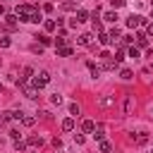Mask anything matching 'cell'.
Instances as JSON below:
<instances>
[{
  "label": "cell",
  "instance_id": "cell-1",
  "mask_svg": "<svg viewBox=\"0 0 153 153\" xmlns=\"http://www.w3.org/2000/svg\"><path fill=\"white\" fill-rule=\"evenodd\" d=\"M14 14L19 17V22H33V24L43 22V19H41V12H38L36 7H31V5H19Z\"/></svg>",
  "mask_w": 153,
  "mask_h": 153
},
{
  "label": "cell",
  "instance_id": "cell-2",
  "mask_svg": "<svg viewBox=\"0 0 153 153\" xmlns=\"http://www.w3.org/2000/svg\"><path fill=\"white\" fill-rule=\"evenodd\" d=\"M50 84V74L48 72H38L36 76H33V86L36 88H43V86H48Z\"/></svg>",
  "mask_w": 153,
  "mask_h": 153
},
{
  "label": "cell",
  "instance_id": "cell-3",
  "mask_svg": "<svg viewBox=\"0 0 153 153\" xmlns=\"http://www.w3.org/2000/svg\"><path fill=\"white\" fill-rule=\"evenodd\" d=\"M19 86H22V91H24L26 98H31V100L38 98V88H36V86H29V81H26V84H19Z\"/></svg>",
  "mask_w": 153,
  "mask_h": 153
},
{
  "label": "cell",
  "instance_id": "cell-4",
  "mask_svg": "<svg viewBox=\"0 0 153 153\" xmlns=\"http://www.w3.org/2000/svg\"><path fill=\"white\" fill-rule=\"evenodd\" d=\"M131 110H134V96L127 93L124 96V115H131Z\"/></svg>",
  "mask_w": 153,
  "mask_h": 153
},
{
  "label": "cell",
  "instance_id": "cell-5",
  "mask_svg": "<svg viewBox=\"0 0 153 153\" xmlns=\"http://www.w3.org/2000/svg\"><path fill=\"white\" fill-rule=\"evenodd\" d=\"M136 43H139V48H148V36L143 31H139L136 33Z\"/></svg>",
  "mask_w": 153,
  "mask_h": 153
},
{
  "label": "cell",
  "instance_id": "cell-6",
  "mask_svg": "<svg viewBox=\"0 0 153 153\" xmlns=\"http://www.w3.org/2000/svg\"><path fill=\"white\" fill-rule=\"evenodd\" d=\"M81 129H84L86 134H93V131H96V122H93V120H84V124H81Z\"/></svg>",
  "mask_w": 153,
  "mask_h": 153
},
{
  "label": "cell",
  "instance_id": "cell-7",
  "mask_svg": "<svg viewBox=\"0 0 153 153\" xmlns=\"http://www.w3.org/2000/svg\"><path fill=\"white\" fill-rule=\"evenodd\" d=\"M88 69H91V76H93V79H98L100 72H103V67H98L96 62H88Z\"/></svg>",
  "mask_w": 153,
  "mask_h": 153
},
{
  "label": "cell",
  "instance_id": "cell-8",
  "mask_svg": "<svg viewBox=\"0 0 153 153\" xmlns=\"http://www.w3.org/2000/svg\"><path fill=\"white\" fill-rule=\"evenodd\" d=\"M98 151H100V153H110V151H112V143L103 139V141H98Z\"/></svg>",
  "mask_w": 153,
  "mask_h": 153
},
{
  "label": "cell",
  "instance_id": "cell-9",
  "mask_svg": "<svg viewBox=\"0 0 153 153\" xmlns=\"http://www.w3.org/2000/svg\"><path fill=\"white\" fill-rule=\"evenodd\" d=\"M22 124H24V127H33V124H36V117L24 112V117H22Z\"/></svg>",
  "mask_w": 153,
  "mask_h": 153
},
{
  "label": "cell",
  "instance_id": "cell-10",
  "mask_svg": "<svg viewBox=\"0 0 153 153\" xmlns=\"http://www.w3.org/2000/svg\"><path fill=\"white\" fill-rule=\"evenodd\" d=\"M17 19H19L17 14H7V17H5V22H7V29H14V26H17Z\"/></svg>",
  "mask_w": 153,
  "mask_h": 153
},
{
  "label": "cell",
  "instance_id": "cell-11",
  "mask_svg": "<svg viewBox=\"0 0 153 153\" xmlns=\"http://www.w3.org/2000/svg\"><path fill=\"white\" fill-rule=\"evenodd\" d=\"M139 17H141V14H131V17L127 19V26H129V29H136V26H139Z\"/></svg>",
  "mask_w": 153,
  "mask_h": 153
},
{
  "label": "cell",
  "instance_id": "cell-12",
  "mask_svg": "<svg viewBox=\"0 0 153 153\" xmlns=\"http://www.w3.org/2000/svg\"><path fill=\"white\" fill-rule=\"evenodd\" d=\"M43 29H45V31H55V29H57V22H55V19H45V22H43Z\"/></svg>",
  "mask_w": 153,
  "mask_h": 153
},
{
  "label": "cell",
  "instance_id": "cell-13",
  "mask_svg": "<svg viewBox=\"0 0 153 153\" xmlns=\"http://www.w3.org/2000/svg\"><path fill=\"white\" fill-rule=\"evenodd\" d=\"M62 129H65V131H72V129H74V117L62 120Z\"/></svg>",
  "mask_w": 153,
  "mask_h": 153
},
{
  "label": "cell",
  "instance_id": "cell-14",
  "mask_svg": "<svg viewBox=\"0 0 153 153\" xmlns=\"http://www.w3.org/2000/svg\"><path fill=\"white\" fill-rule=\"evenodd\" d=\"M74 19H76V22H86V19H88V12H86V10H76V17H74Z\"/></svg>",
  "mask_w": 153,
  "mask_h": 153
},
{
  "label": "cell",
  "instance_id": "cell-15",
  "mask_svg": "<svg viewBox=\"0 0 153 153\" xmlns=\"http://www.w3.org/2000/svg\"><path fill=\"white\" fill-rule=\"evenodd\" d=\"M98 41H100V45H108L112 38H110V33H105V31H100V36H98Z\"/></svg>",
  "mask_w": 153,
  "mask_h": 153
},
{
  "label": "cell",
  "instance_id": "cell-16",
  "mask_svg": "<svg viewBox=\"0 0 153 153\" xmlns=\"http://www.w3.org/2000/svg\"><path fill=\"white\" fill-rule=\"evenodd\" d=\"M57 55H60V57H69V55H72V48H69V45H65V48H57Z\"/></svg>",
  "mask_w": 153,
  "mask_h": 153
},
{
  "label": "cell",
  "instance_id": "cell-17",
  "mask_svg": "<svg viewBox=\"0 0 153 153\" xmlns=\"http://www.w3.org/2000/svg\"><path fill=\"white\" fill-rule=\"evenodd\" d=\"M29 146H38V148H41V146H43V139H41V136H29Z\"/></svg>",
  "mask_w": 153,
  "mask_h": 153
},
{
  "label": "cell",
  "instance_id": "cell-18",
  "mask_svg": "<svg viewBox=\"0 0 153 153\" xmlns=\"http://www.w3.org/2000/svg\"><path fill=\"white\" fill-rule=\"evenodd\" d=\"M91 43V33H81L79 36V45H88Z\"/></svg>",
  "mask_w": 153,
  "mask_h": 153
},
{
  "label": "cell",
  "instance_id": "cell-19",
  "mask_svg": "<svg viewBox=\"0 0 153 153\" xmlns=\"http://www.w3.org/2000/svg\"><path fill=\"white\" fill-rule=\"evenodd\" d=\"M103 19H105V22H117V12H105Z\"/></svg>",
  "mask_w": 153,
  "mask_h": 153
},
{
  "label": "cell",
  "instance_id": "cell-20",
  "mask_svg": "<svg viewBox=\"0 0 153 153\" xmlns=\"http://www.w3.org/2000/svg\"><path fill=\"white\" fill-rule=\"evenodd\" d=\"M120 76H122L124 81H129V79H134V74H131V69H122V72H120Z\"/></svg>",
  "mask_w": 153,
  "mask_h": 153
},
{
  "label": "cell",
  "instance_id": "cell-21",
  "mask_svg": "<svg viewBox=\"0 0 153 153\" xmlns=\"http://www.w3.org/2000/svg\"><path fill=\"white\" fill-rule=\"evenodd\" d=\"M69 115L72 117H79V105L76 103H69Z\"/></svg>",
  "mask_w": 153,
  "mask_h": 153
},
{
  "label": "cell",
  "instance_id": "cell-22",
  "mask_svg": "<svg viewBox=\"0 0 153 153\" xmlns=\"http://www.w3.org/2000/svg\"><path fill=\"white\" fill-rule=\"evenodd\" d=\"M129 57H134V60H136V57H141L139 48H134V45H131V48H129Z\"/></svg>",
  "mask_w": 153,
  "mask_h": 153
},
{
  "label": "cell",
  "instance_id": "cell-23",
  "mask_svg": "<svg viewBox=\"0 0 153 153\" xmlns=\"http://www.w3.org/2000/svg\"><path fill=\"white\" fill-rule=\"evenodd\" d=\"M50 103L60 105V103H62V96H60V93H53V96H50Z\"/></svg>",
  "mask_w": 153,
  "mask_h": 153
},
{
  "label": "cell",
  "instance_id": "cell-24",
  "mask_svg": "<svg viewBox=\"0 0 153 153\" xmlns=\"http://www.w3.org/2000/svg\"><path fill=\"white\" fill-rule=\"evenodd\" d=\"M84 141H86L84 134H74V143H76V146H84Z\"/></svg>",
  "mask_w": 153,
  "mask_h": 153
},
{
  "label": "cell",
  "instance_id": "cell-25",
  "mask_svg": "<svg viewBox=\"0 0 153 153\" xmlns=\"http://www.w3.org/2000/svg\"><path fill=\"white\" fill-rule=\"evenodd\" d=\"M146 141H148V134H146V131H141V134L136 136V143H146Z\"/></svg>",
  "mask_w": 153,
  "mask_h": 153
},
{
  "label": "cell",
  "instance_id": "cell-26",
  "mask_svg": "<svg viewBox=\"0 0 153 153\" xmlns=\"http://www.w3.org/2000/svg\"><path fill=\"white\" fill-rule=\"evenodd\" d=\"M62 10H67V12L69 10H76V2H62Z\"/></svg>",
  "mask_w": 153,
  "mask_h": 153
},
{
  "label": "cell",
  "instance_id": "cell-27",
  "mask_svg": "<svg viewBox=\"0 0 153 153\" xmlns=\"http://www.w3.org/2000/svg\"><path fill=\"white\" fill-rule=\"evenodd\" d=\"M65 43H67V38H65V36H60V38H55V45H57V48H65Z\"/></svg>",
  "mask_w": 153,
  "mask_h": 153
},
{
  "label": "cell",
  "instance_id": "cell-28",
  "mask_svg": "<svg viewBox=\"0 0 153 153\" xmlns=\"http://www.w3.org/2000/svg\"><path fill=\"white\" fill-rule=\"evenodd\" d=\"M10 136H12L14 141H19V139H22V134H19V129H10Z\"/></svg>",
  "mask_w": 153,
  "mask_h": 153
},
{
  "label": "cell",
  "instance_id": "cell-29",
  "mask_svg": "<svg viewBox=\"0 0 153 153\" xmlns=\"http://www.w3.org/2000/svg\"><path fill=\"white\" fill-rule=\"evenodd\" d=\"M93 136H96L98 141H103V136H105V134H103V129H100V127H96V131H93Z\"/></svg>",
  "mask_w": 153,
  "mask_h": 153
},
{
  "label": "cell",
  "instance_id": "cell-30",
  "mask_svg": "<svg viewBox=\"0 0 153 153\" xmlns=\"http://www.w3.org/2000/svg\"><path fill=\"white\" fill-rule=\"evenodd\" d=\"M24 148H26V143H24V141H14V151H17V153H19V151H24Z\"/></svg>",
  "mask_w": 153,
  "mask_h": 153
},
{
  "label": "cell",
  "instance_id": "cell-31",
  "mask_svg": "<svg viewBox=\"0 0 153 153\" xmlns=\"http://www.w3.org/2000/svg\"><path fill=\"white\" fill-rule=\"evenodd\" d=\"M36 38H38V41H41V43H43V45H50V43H53V41H50V38H48V36H36Z\"/></svg>",
  "mask_w": 153,
  "mask_h": 153
},
{
  "label": "cell",
  "instance_id": "cell-32",
  "mask_svg": "<svg viewBox=\"0 0 153 153\" xmlns=\"http://www.w3.org/2000/svg\"><path fill=\"white\" fill-rule=\"evenodd\" d=\"M122 60H124V50L120 48V50H117V55H115V62H122Z\"/></svg>",
  "mask_w": 153,
  "mask_h": 153
},
{
  "label": "cell",
  "instance_id": "cell-33",
  "mask_svg": "<svg viewBox=\"0 0 153 153\" xmlns=\"http://www.w3.org/2000/svg\"><path fill=\"white\" fill-rule=\"evenodd\" d=\"M100 105H103V108H110V105H112V98H100Z\"/></svg>",
  "mask_w": 153,
  "mask_h": 153
},
{
  "label": "cell",
  "instance_id": "cell-34",
  "mask_svg": "<svg viewBox=\"0 0 153 153\" xmlns=\"http://www.w3.org/2000/svg\"><path fill=\"white\" fill-rule=\"evenodd\" d=\"M93 29H96V31H103V24H100L98 19H93Z\"/></svg>",
  "mask_w": 153,
  "mask_h": 153
},
{
  "label": "cell",
  "instance_id": "cell-35",
  "mask_svg": "<svg viewBox=\"0 0 153 153\" xmlns=\"http://www.w3.org/2000/svg\"><path fill=\"white\" fill-rule=\"evenodd\" d=\"M110 38H112V41L120 38V29H112V31H110Z\"/></svg>",
  "mask_w": 153,
  "mask_h": 153
},
{
  "label": "cell",
  "instance_id": "cell-36",
  "mask_svg": "<svg viewBox=\"0 0 153 153\" xmlns=\"http://www.w3.org/2000/svg\"><path fill=\"white\" fill-rule=\"evenodd\" d=\"M110 2H112V7H115V10H117V7H122V5H124V0H110Z\"/></svg>",
  "mask_w": 153,
  "mask_h": 153
},
{
  "label": "cell",
  "instance_id": "cell-37",
  "mask_svg": "<svg viewBox=\"0 0 153 153\" xmlns=\"http://www.w3.org/2000/svg\"><path fill=\"white\" fill-rule=\"evenodd\" d=\"M0 45H2V48H7V45H10V38H0Z\"/></svg>",
  "mask_w": 153,
  "mask_h": 153
},
{
  "label": "cell",
  "instance_id": "cell-38",
  "mask_svg": "<svg viewBox=\"0 0 153 153\" xmlns=\"http://www.w3.org/2000/svg\"><path fill=\"white\" fill-rule=\"evenodd\" d=\"M146 33H148V36H153V24H148V26H146Z\"/></svg>",
  "mask_w": 153,
  "mask_h": 153
},
{
  "label": "cell",
  "instance_id": "cell-39",
  "mask_svg": "<svg viewBox=\"0 0 153 153\" xmlns=\"http://www.w3.org/2000/svg\"><path fill=\"white\" fill-rule=\"evenodd\" d=\"M151 115H153V108H151Z\"/></svg>",
  "mask_w": 153,
  "mask_h": 153
},
{
  "label": "cell",
  "instance_id": "cell-40",
  "mask_svg": "<svg viewBox=\"0 0 153 153\" xmlns=\"http://www.w3.org/2000/svg\"><path fill=\"white\" fill-rule=\"evenodd\" d=\"M0 38H2V36H0Z\"/></svg>",
  "mask_w": 153,
  "mask_h": 153
},
{
  "label": "cell",
  "instance_id": "cell-41",
  "mask_svg": "<svg viewBox=\"0 0 153 153\" xmlns=\"http://www.w3.org/2000/svg\"><path fill=\"white\" fill-rule=\"evenodd\" d=\"M76 2H79V0H76Z\"/></svg>",
  "mask_w": 153,
  "mask_h": 153
}]
</instances>
